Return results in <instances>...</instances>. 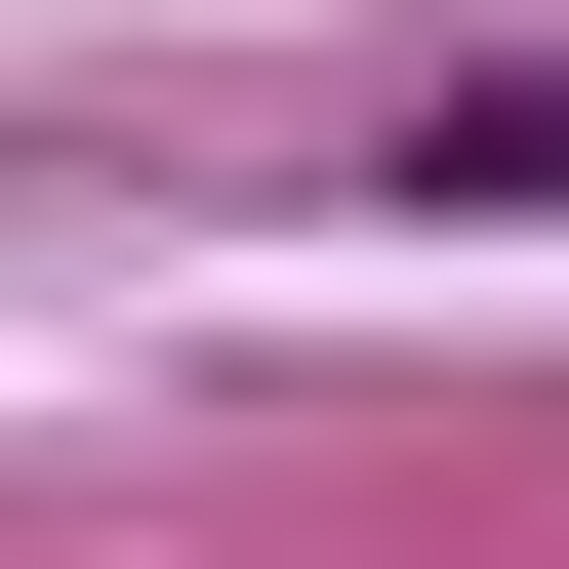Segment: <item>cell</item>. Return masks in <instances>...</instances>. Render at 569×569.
<instances>
[{
	"label": "cell",
	"instance_id": "obj_1",
	"mask_svg": "<svg viewBox=\"0 0 569 569\" xmlns=\"http://www.w3.org/2000/svg\"><path fill=\"white\" fill-rule=\"evenodd\" d=\"M407 203H448V244H569V41H488V82H407Z\"/></svg>",
	"mask_w": 569,
	"mask_h": 569
}]
</instances>
